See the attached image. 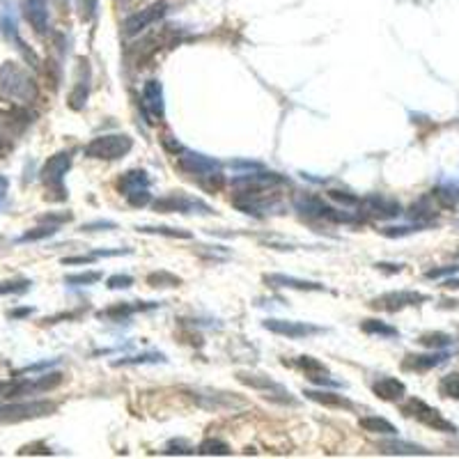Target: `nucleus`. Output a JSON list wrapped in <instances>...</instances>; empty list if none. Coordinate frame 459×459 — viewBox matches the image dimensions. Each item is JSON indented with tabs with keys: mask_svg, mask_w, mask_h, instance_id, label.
<instances>
[{
	"mask_svg": "<svg viewBox=\"0 0 459 459\" xmlns=\"http://www.w3.org/2000/svg\"><path fill=\"white\" fill-rule=\"evenodd\" d=\"M134 149V140L127 134H106L99 138H92L83 147V154L88 159H99V161H117L127 157Z\"/></svg>",
	"mask_w": 459,
	"mask_h": 459,
	"instance_id": "1",
	"label": "nucleus"
},
{
	"mask_svg": "<svg viewBox=\"0 0 459 459\" xmlns=\"http://www.w3.org/2000/svg\"><path fill=\"white\" fill-rule=\"evenodd\" d=\"M402 413L406 418H413V421L423 423L425 427H430V430H436V432H445V434H455L457 427L448 421V418L441 416V411L434 409L432 404H427L421 397H409L404 404H402Z\"/></svg>",
	"mask_w": 459,
	"mask_h": 459,
	"instance_id": "2",
	"label": "nucleus"
},
{
	"mask_svg": "<svg viewBox=\"0 0 459 459\" xmlns=\"http://www.w3.org/2000/svg\"><path fill=\"white\" fill-rule=\"evenodd\" d=\"M237 381L243 384V386H248V389H253V391L262 393V397H267V400H271L275 404H290V406L297 404V400L292 397V393L285 389L283 384L273 381L271 376H267V374L243 372L241 370V372H237Z\"/></svg>",
	"mask_w": 459,
	"mask_h": 459,
	"instance_id": "3",
	"label": "nucleus"
},
{
	"mask_svg": "<svg viewBox=\"0 0 459 459\" xmlns=\"http://www.w3.org/2000/svg\"><path fill=\"white\" fill-rule=\"evenodd\" d=\"M58 411L56 402L35 400V402H14L0 406V425H14L23 421H35V418L51 416Z\"/></svg>",
	"mask_w": 459,
	"mask_h": 459,
	"instance_id": "4",
	"label": "nucleus"
},
{
	"mask_svg": "<svg viewBox=\"0 0 459 459\" xmlns=\"http://www.w3.org/2000/svg\"><path fill=\"white\" fill-rule=\"evenodd\" d=\"M359 211L367 218H379V221H389V218H397L402 213V205L395 198L381 196V193H372V196H365L363 200H359Z\"/></svg>",
	"mask_w": 459,
	"mask_h": 459,
	"instance_id": "5",
	"label": "nucleus"
},
{
	"mask_svg": "<svg viewBox=\"0 0 459 459\" xmlns=\"http://www.w3.org/2000/svg\"><path fill=\"white\" fill-rule=\"evenodd\" d=\"M71 168V154L69 152H58L56 157H51L42 168V179L48 191L60 193V200H65V175Z\"/></svg>",
	"mask_w": 459,
	"mask_h": 459,
	"instance_id": "6",
	"label": "nucleus"
},
{
	"mask_svg": "<svg viewBox=\"0 0 459 459\" xmlns=\"http://www.w3.org/2000/svg\"><path fill=\"white\" fill-rule=\"evenodd\" d=\"M425 301H430V297L423 292H411V290H400V292H386L381 297H376L370 301L374 310H386V312H397L409 305H421Z\"/></svg>",
	"mask_w": 459,
	"mask_h": 459,
	"instance_id": "7",
	"label": "nucleus"
},
{
	"mask_svg": "<svg viewBox=\"0 0 459 459\" xmlns=\"http://www.w3.org/2000/svg\"><path fill=\"white\" fill-rule=\"evenodd\" d=\"M179 168L193 177H221V163L216 159H209L205 154H198V152H186L181 149L179 157Z\"/></svg>",
	"mask_w": 459,
	"mask_h": 459,
	"instance_id": "8",
	"label": "nucleus"
},
{
	"mask_svg": "<svg viewBox=\"0 0 459 459\" xmlns=\"http://www.w3.org/2000/svg\"><path fill=\"white\" fill-rule=\"evenodd\" d=\"M262 326L267 331L283 335V338H290V340H301V338H310V335L324 333L322 326L305 324V322H290V320H267Z\"/></svg>",
	"mask_w": 459,
	"mask_h": 459,
	"instance_id": "9",
	"label": "nucleus"
},
{
	"mask_svg": "<svg viewBox=\"0 0 459 459\" xmlns=\"http://www.w3.org/2000/svg\"><path fill=\"white\" fill-rule=\"evenodd\" d=\"M168 12V5L166 3H154L145 9H140V12L131 14L125 19V23H122V30H125V35L134 37V35H140L142 30H147L152 23H157L161 16H166Z\"/></svg>",
	"mask_w": 459,
	"mask_h": 459,
	"instance_id": "10",
	"label": "nucleus"
},
{
	"mask_svg": "<svg viewBox=\"0 0 459 459\" xmlns=\"http://www.w3.org/2000/svg\"><path fill=\"white\" fill-rule=\"evenodd\" d=\"M154 209L161 213L179 211V213H211V207L207 202L189 196H166L154 202Z\"/></svg>",
	"mask_w": 459,
	"mask_h": 459,
	"instance_id": "11",
	"label": "nucleus"
},
{
	"mask_svg": "<svg viewBox=\"0 0 459 459\" xmlns=\"http://www.w3.org/2000/svg\"><path fill=\"white\" fill-rule=\"evenodd\" d=\"M189 393H193V400L198 402V406L202 409H211V411H221V409H234V406H243L241 400H234V395L228 393H213V391H193L189 389Z\"/></svg>",
	"mask_w": 459,
	"mask_h": 459,
	"instance_id": "12",
	"label": "nucleus"
},
{
	"mask_svg": "<svg viewBox=\"0 0 459 459\" xmlns=\"http://www.w3.org/2000/svg\"><path fill=\"white\" fill-rule=\"evenodd\" d=\"M448 361L445 352H432V354H409L402 361L404 372H430L434 367L443 365Z\"/></svg>",
	"mask_w": 459,
	"mask_h": 459,
	"instance_id": "13",
	"label": "nucleus"
},
{
	"mask_svg": "<svg viewBox=\"0 0 459 459\" xmlns=\"http://www.w3.org/2000/svg\"><path fill=\"white\" fill-rule=\"evenodd\" d=\"M297 367H301V370L305 372V376H308L312 384H317V386H338V381L331 379L329 367H326L322 361L315 359V356H299Z\"/></svg>",
	"mask_w": 459,
	"mask_h": 459,
	"instance_id": "14",
	"label": "nucleus"
},
{
	"mask_svg": "<svg viewBox=\"0 0 459 459\" xmlns=\"http://www.w3.org/2000/svg\"><path fill=\"white\" fill-rule=\"evenodd\" d=\"M264 283L271 285V287H287V290H301V292H324L326 290L322 283L294 278V275H285V273H267L264 275Z\"/></svg>",
	"mask_w": 459,
	"mask_h": 459,
	"instance_id": "15",
	"label": "nucleus"
},
{
	"mask_svg": "<svg viewBox=\"0 0 459 459\" xmlns=\"http://www.w3.org/2000/svg\"><path fill=\"white\" fill-rule=\"evenodd\" d=\"M152 308H159L157 301H147V303H115L110 305L106 310H99L97 317L99 320H110V322H122V320H129L134 312L140 310H152Z\"/></svg>",
	"mask_w": 459,
	"mask_h": 459,
	"instance_id": "16",
	"label": "nucleus"
},
{
	"mask_svg": "<svg viewBox=\"0 0 459 459\" xmlns=\"http://www.w3.org/2000/svg\"><path fill=\"white\" fill-rule=\"evenodd\" d=\"M372 393L379 397V400L397 402L406 395V386H404V381L397 379V376H379V379L372 384Z\"/></svg>",
	"mask_w": 459,
	"mask_h": 459,
	"instance_id": "17",
	"label": "nucleus"
},
{
	"mask_svg": "<svg viewBox=\"0 0 459 459\" xmlns=\"http://www.w3.org/2000/svg\"><path fill=\"white\" fill-rule=\"evenodd\" d=\"M142 101H145V108L149 110L154 117H163V88L159 80H147L142 85Z\"/></svg>",
	"mask_w": 459,
	"mask_h": 459,
	"instance_id": "18",
	"label": "nucleus"
},
{
	"mask_svg": "<svg viewBox=\"0 0 459 459\" xmlns=\"http://www.w3.org/2000/svg\"><path fill=\"white\" fill-rule=\"evenodd\" d=\"M88 92H90V67L88 63H80L78 67V80H76V88L71 92L69 97V106L74 110H80L85 106V99H88Z\"/></svg>",
	"mask_w": 459,
	"mask_h": 459,
	"instance_id": "19",
	"label": "nucleus"
},
{
	"mask_svg": "<svg viewBox=\"0 0 459 459\" xmlns=\"http://www.w3.org/2000/svg\"><path fill=\"white\" fill-rule=\"evenodd\" d=\"M303 395L308 400L317 402L322 406H329V409H354V404L347 400L340 393H331V391H303Z\"/></svg>",
	"mask_w": 459,
	"mask_h": 459,
	"instance_id": "20",
	"label": "nucleus"
},
{
	"mask_svg": "<svg viewBox=\"0 0 459 459\" xmlns=\"http://www.w3.org/2000/svg\"><path fill=\"white\" fill-rule=\"evenodd\" d=\"M26 19L37 33H44L48 26V9L44 0H26Z\"/></svg>",
	"mask_w": 459,
	"mask_h": 459,
	"instance_id": "21",
	"label": "nucleus"
},
{
	"mask_svg": "<svg viewBox=\"0 0 459 459\" xmlns=\"http://www.w3.org/2000/svg\"><path fill=\"white\" fill-rule=\"evenodd\" d=\"M147 186H149V175L140 168L129 170L117 179V189L125 193V196H129V193H134V191H140V189H147Z\"/></svg>",
	"mask_w": 459,
	"mask_h": 459,
	"instance_id": "22",
	"label": "nucleus"
},
{
	"mask_svg": "<svg viewBox=\"0 0 459 459\" xmlns=\"http://www.w3.org/2000/svg\"><path fill=\"white\" fill-rule=\"evenodd\" d=\"M379 450L384 455H432L427 448L416 445V443H406V441H379Z\"/></svg>",
	"mask_w": 459,
	"mask_h": 459,
	"instance_id": "23",
	"label": "nucleus"
},
{
	"mask_svg": "<svg viewBox=\"0 0 459 459\" xmlns=\"http://www.w3.org/2000/svg\"><path fill=\"white\" fill-rule=\"evenodd\" d=\"M359 425L370 434H386V436L397 434V427L391 421H386V418H379V416H363Z\"/></svg>",
	"mask_w": 459,
	"mask_h": 459,
	"instance_id": "24",
	"label": "nucleus"
},
{
	"mask_svg": "<svg viewBox=\"0 0 459 459\" xmlns=\"http://www.w3.org/2000/svg\"><path fill=\"white\" fill-rule=\"evenodd\" d=\"M361 331L367 335H379V338H397V335H400V331H397L395 326L386 324L381 320H365L361 324Z\"/></svg>",
	"mask_w": 459,
	"mask_h": 459,
	"instance_id": "25",
	"label": "nucleus"
},
{
	"mask_svg": "<svg viewBox=\"0 0 459 459\" xmlns=\"http://www.w3.org/2000/svg\"><path fill=\"white\" fill-rule=\"evenodd\" d=\"M430 202H432V196H425V198H421L418 202H413L411 209H409V216H411L413 221L425 223V226H427V221L436 216V209L430 205Z\"/></svg>",
	"mask_w": 459,
	"mask_h": 459,
	"instance_id": "26",
	"label": "nucleus"
},
{
	"mask_svg": "<svg viewBox=\"0 0 459 459\" xmlns=\"http://www.w3.org/2000/svg\"><path fill=\"white\" fill-rule=\"evenodd\" d=\"M198 455H205V457H211V455H218V457H228L232 455L230 445L226 441H221V438H205L200 445H198Z\"/></svg>",
	"mask_w": 459,
	"mask_h": 459,
	"instance_id": "27",
	"label": "nucleus"
},
{
	"mask_svg": "<svg viewBox=\"0 0 459 459\" xmlns=\"http://www.w3.org/2000/svg\"><path fill=\"white\" fill-rule=\"evenodd\" d=\"M138 232L142 234H161V237H170V239H191L193 234L186 232V230H179V228H166V226H157V228H152V226H142L138 228Z\"/></svg>",
	"mask_w": 459,
	"mask_h": 459,
	"instance_id": "28",
	"label": "nucleus"
},
{
	"mask_svg": "<svg viewBox=\"0 0 459 459\" xmlns=\"http://www.w3.org/2000/svg\"><path fill=\"white\" fill-rule=\"evenodd\" d=\"M438 393L443 397H450V400H459V372L445 374L441 381H438Z\"/></svg>",
	"mask_w": 459,
	"mask_h": 459,
	"instance_id": "29",
	"label": "nucleus"
},
{
	"mask_svg": "<svg viewBox=\"0 0 459 459\" xmlns=\"http://www.w3.org/2000/svg\"><path fill=\"white\" fill-rule=\"evenodd\" d=\"M145 363H166L163 354H138V356H127V359L115 361V367H127V365H145Z\"/></svg>",
	"mask_w": 459,
	"mask_h": 459,
	"instance_id": "30",
	"label": "nucleus"
},
{
	"mask_svg": "<svg viewBox=\"0 0 459 459\" xmlns=\"http://www.w3.org/2000/svg\"><path fill=\"white\" fill-rule=\"evenodd\" d=\"M421 344H425V347H432V349H443V347H450L453 344V338L448 333H438V331H434V333H425V335H421V340H418Z\"/></svg>",
	"mask_w": 459,
	"mask_h": 459,
	"instance_id": "31",
	"label": "nucleus"
},
{
	"mask_svg": "<svg viewBox=\"0 0 459 459\" xmlns=\"http://www.w3.org/2000/svg\"><path fill=\"white\" fill-rule=\"evenodd\" d=\"M56 232H58V228H56V226H42V228H35V230H28V232H23L21 237H19L16 241H19V243H28V241H42V239H46V237H53Z\"/></svg>",
	"mask_w": 459,
	"mask_h": 459,
	"instance_id": "32",
	"label": "nucleus"
},
{
	"mask_svg": "<svg viewBox=\"0 0 459 459\" xmlns=\"http://www.w3.org/2000/svg\"><path fill=\"white\" fill-rule=\"evenodd\" d=\"M101 280V273L99 271H85V273H71L65 275V283L67 285H74V287H83V285H95Z\"/></svg>",
	"mask_w": 459,
	"mask_h": 459,
	"instance_id": "33",
	"label": "nucleus"
},
{
	"mask_svg": "<svg viewBox=\"0 0 459 459\" xmlns=\"http://www.w3.org/2000/svg\"><path fill=\"white\" fill-rule=\"evenodd\" d=\"M147 283L152 285V287H177L181 280L177 278V275H172V273L157 271V273H149L147 275Z\"/></svg>",
	"mask_w": 459,
	"mask_h": 459,
	"instance_id": "34",
	"label": "nucleus"
},
{
	"mask_svg": "<svg viewBox=\"0 0 459 459\" xmlns=\"http://www.w3.org/2000/svg\"><path fill=\"white\" fill-rule=\"evenodd\" d=\"M425 223H416V226H400V228H384L381 234L384 237H391V239H400V237H406V234H413L418 230H423Z\"/></svg>",
	"mask_w": 459,
	"mask_h": 459,
	"instance_id": "35",
	"label": "nucleus"
},
{
	"mask_svg": "<svg viewBox=\"0 0 459 459\" xmlns=\"http://www.w3.org/2000/svg\"><path fill=\"white\" fill-rule=\"evenodd\" d=\"M30 280H5V283H0V297L3 294H23V292H28V287H30Z\"/></svg>",
	"mask_w": 459,
	"mask_h": 459,
	"instance_id": "36",
	"label": "nucleus"
},
{
	"mask_svg": "<svg viewBox=\"0 0 459 459\" xmlns=\"http://www.w3.org/2000/svg\"><path fill=\"white\" fill-rule=\"evenodd\" d=\"M131 285H134V275H129V273H115L106 280L108 290H129Z\"/></svg>",
	"mask_w": 459,
	"mask_h": 459,
	"instance_id": "37",
	"label": "nucleus"
},
{
	"mask_svg": "<svg viewBox=\"0 0 459 459\" xmlns=\"http://www.w3.org/2000/svg\"><path fill=\"white\" fill-rule=\"evenodd\" d=\"M459 273V264H450V267H436L425 271V278L430 280H438V278H448V275H457Z\"/></svg>",
	"mask_w": 459,
	"mask_h": 459,
	"instance_id": "38",
	"label": "nucleus"
},
{
	"mask_svg": "<svg viewBox=\"0 0 459 459\" xmlns=\"http://www.w3.org/2000/svg\"><path fill=\"white\" fill-rule=\"evenodd\" d=\"M163 453H166V455H193V453H196V448L189 445L186 441H170Z\"/></svg>",
	"mask_w": 459,
	"mask_h": 459,
	"instance_id": "39",
	"label": "nucleus"
},
{
	"mask_svg": "<svg viewBox=\"0 0 459 459\" xmlns=\"http://www.w3.org/2000/svg\"><path fill=\"white\" fill-rule=\"evenodd\" d=\"M127 202H129L131 207H145V205H149V191L147 189H140V191L129 193Z\"/></svg>",
	"mask_w": 459,
	"mask_h": 459,
	"instance_id": "40",
	"label": "nucleus"
},
{
	"mask_svg": "<svg viewBox=\"0 0 459 459\" xmlns=\"http://www.w3.org/2000/svg\"><path fill=\"white\" fill-rule=\"evenodd\" d=\"M329 196L333 198V200H338L340 205H344V207H354V205H359V198L356 196H349L347 191H329Z\"/></svg>",
	"mask_w": 459,
	"mask_h": 459,
	"instance_id": "41",
	"label": "nucleus"
},
{
	"mask_svg": "<svg viewBox=\"0 0 459 459\" xmlns=\"http://www.w3.org/2000/svg\"><path fill=\"white\" fill-rule=\"evenodd\" d=\"M83 232H99V230H115V223L113 221H92V223H85Z\"/></svg>",
	"mask_w": 459,
	"mask_h": 459,
	"instance_id": "42",
	"label": "nucleus"
},
{
	"mask_svg": "<svg viewBox=\"0 0 459 459\" xmlns=\"http://www.w3.org/2000/svg\"><path fill=\"white\" fill-rule=\"evenodd\" d=\"M374 267H376V269H379V271H386V273H400V271L404 269V267H402V264H386V262H379V264H374Z\"/></svg>",
	"mask_w": 459,
	"mask_h": 459,
	"instance_id": "43",
	"label": "nucleus"
},
{
	"mask_svg": "<svg viewBox=\"0 0 459 459\" xmlns=\"http://www.w3.org/2000/svg\"><path fill=\"white\" fill-rule=\"evenodd\" d=\"M95 260V255H78V258H65L63 264H88Z\"/></svg>",
	"mask_w": 459,
	"mask_h": 459,
	"instance_id": "44",
	"label": "nucleus"
},
{
	"mask_svg": "<svg viewBox=\"0 0 459 459\" xmlns=\"http://www.w3.org/2000/svg\"><path fill=\"white\" fill-rule=\"evenodd\" d=\"M443 287L445 290H459V275L457 278H450V275H448V278L443 280Z\"/></svg>",
	"mask_w": 459,
	"mask_h": 459,
	"instance_id": "45",
	"label": "nucleus"
},
{
	"mask_svg": "<svg viewBox=\"0 0 459 459\" xmlns=\"http://www.w3.org/2000/svg\"><path fill=\"white\" fill-rule=\"evenodd\" d=\"M5 196H7V179L0 175V205H3Z\"/></svg>",
	"mask_w": 459,
	"mask_h": 459,
	"instance_id": "46",
	"label": "nucleus"
},
{
	"mask_svg": "<svg viewBox=\"0 0 459 459\" xmlns=\"http://www.w3.org/2000/svg\"><path fill=\"white\" fill-rule=\"evenodd\" d=\"M30 312H33L30 308H23V310H14V312H12V317H23V315H30Z\"/></svg>",
	"mask_w": 459,
	"mask_h": 459,
	"instance_id": "47",
	"label": "nucleus"
},
{
	"mask_svg": "<svg viewBox=\"0 0 459 459\" xmlns=\"http://www.w3.org/2000/svg\"><path fill=\"white\" fill-rule=\"evenodd\" d=\"M457 260H459V253H457Z\"/></svg>",
	"mask_w": 459,
	"mask_h": 459,
	"instance_id": "48",
	"label": "nucleus"
}]
</instances>
